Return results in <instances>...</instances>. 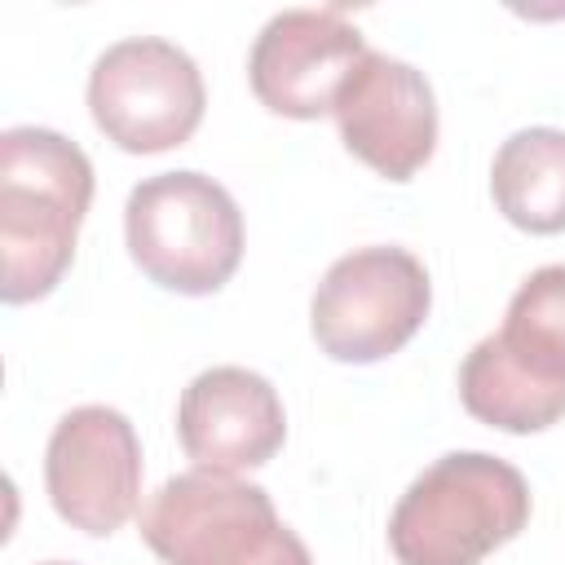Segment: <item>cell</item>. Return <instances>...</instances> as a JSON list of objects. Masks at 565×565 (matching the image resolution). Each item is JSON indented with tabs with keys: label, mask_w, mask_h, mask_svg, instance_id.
<instances>
[{
	"label": "cell",
	"mask_w": 565,
	"mask_h": 565,
	"mask_svg": "<svg viewBox=\"0 0 565 565\" xmlns=\"http://www.w3.org/2000/svg\"><path fill=\"white\" fill-rule=\"evenodd\" d=\"M93 203L88 154L53 128L0 132V296L26 305L49 296L75 260V238Z\"/></svg>",
	"instance_id": "cell-1"
},
{
	"label": "cell",
	"mask_w": 565,
	"mask_h": 565,
	"mask_svg": "<svg viewBox=\"0 0 565 565\" xmlns=\"http://www.w3.org/2000/svg\"><path fill=\"white\" fill-rule=\"evenodd\" d=\"M463 411L499 433H543L565 419V265L534 269L503 327L459 366Z\"/></svg>",
	"instance_id": "cell-2"
},
{
	"label": "cell",
	"mask_w": 565,
	"mask_h": 565,
	"mask_svg": "<svg viewBox=\"0 0 565 565\" xmlns=\"http://www.w3.org/2000/svg\"><path fill=\"white\" fill-rule=\"evenodd\" d=\"M530 521L525 477L486 450H450L428 463L388 516L397 565H477Z\"/></svg>",
	"instance_id": "cell-3"
},
{
	"label": "cell",
	"mask_w": 565,
	"mask_h": 565,
	"mask_svg": "<svg viewBox=\"0 0 565 565\" xmlns=\"http://www.w3.org/2000/svg\"><path fill=\"white\" fill-rule=\"evenodd\" d=\"M124 238L137 269L181 296L221 291L243 260V212L230 190L194 168L132 185Z\"/></svg>",
	"instance_id": "cell-4"
},
{
	"label": "cell",
	"mask_w": 565,
	"mask_h": 565,
	"mask_svg": "<svg viewBox=\"0 0 565 565\" xmlns=\"http://www.w3.org/2000/svg\"><path fill=\"white\" fill-rule=\"evenodd\" d=\"M141 539L163 565H313L260 486L216 472L168 477L141 508Z\"/></svg>",
	"instance_id": "cell-5"
},
{
	"label": "cell",
	"mask_w": 565,
	"mask_h": 565,
	"mask_svg": "<svg viewBox=\"0 0 565 565\" xmlns=\"http://www.w3.org/2000/svg\"><path fill=\"white\" fill-rule=\"evenodd\" d=\"M433 282L419 256L406 247H358L340 256L313 300H309V331L331 362H380L397 353L428 318Z\"/></svg>",
	"instance_id": "cell-6"
},
{
	"label": "cell",
	"mask_w": 565,
	"mask_h": 565,
	"mask_svg": "<svg viewBox=\"0 0 565 565\" xmlns=\"http://www.w3.org/2000/svg\"><path fill=\"white\" fill-rule=\"evenodd\" d=\"M207 93L194 57L159 35L110 44L88 71L93 124L128 154L185 146L203 119Z\"/></svg>",
	"instance_id": "cell-7"
},
{
	"label": "cell",
	"mask_w": 565,
	"mask_h": 565,
	"mask_svg": "<svg viewBox=\"0 0 565 565\" xmlns=\"http://www.w3.org/2000/svg\"><path fill=\"white\" fill-rule=\"evenodd\" d=\"M53 512L93 539L115 534L141 499V441L115 406H75L57 419L44 450Z\"/></svg>",
	"instance_id": "cell-8"
},
{
	"label": "cell",
	"mask_w": 565,
	"mask_h": 565,
	"mask_svg": "<svg viewBox=\"0 0 565 565\" xmlns=\"http://www.w3.org/2000/svg\"><path fill=\"white\" fill-rule=\"evenodd\" d=\"M340 141L388 181H411L437 150V102L424 71L366 49L344 75L335 106Z\"/></svg>",
	"instance_id": "cell-9"
},
{
	"label": "cell",
	"mask_w": 565,
	"mask_h": 565,
	"mask_svg": "<svg viewBox=\"0 0 565 565\" xmlns=\"http://www.w3.org/2000/svg\"><path fill=\"white\" fill-rule=\"evenodd\" d=\"M362 53L366 40L340 9H282L260 26L247 79L265 110L282 119H318L335 106V93Z\"/></svg>",
	"instance_id": "cell-10"
},
{
	"label": "cell",
	"mask_w": 565,
	"mask_h": 565,
	"mask_svg": "<svg viewBox=\"0 0 565 565\" xmlns=\"http://www.w3.org/2000/svg\"><path fill=\"white\" fill-rule=\"evenodd\" d=\"M177 437L199 472L234 477L278 455L287 415L265 375L247 366H212L185 384L177 402Z\"/></svg>",
	"instance_id": "cell-11"
},
{
	"label": "cell",
	"mask_w": 565,
	"mask_h": 565,
	"mask_svg": "<svg viewBox=\"0 0 565 565\" xmlns=\"http://www.w3.org/2000/svg\"><path fill=\"white\" fill-rule=\"evenodd\" d=\"M494 207L525 234L565 230V132L521 128L512 132L490 168Z\"/></svg>",
	"instance_id": "cell-12"
},
{
	"label": "cell",
	"mask_w": 565,
	"mask_h": 565,
	"mask_svg": "<svg viewBox=\"0 0 565 565\" xmlns=\"http://www.w3.org/2000/svg\"><path fill=\"white\" fill-rule=\"evenodd\" d=\"M40 565H71V561H40Z\"/></svg>",
	"instance_id": "cell-13"
}]
</instances>
